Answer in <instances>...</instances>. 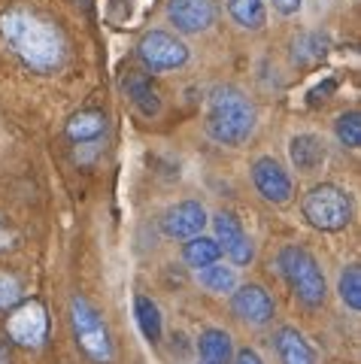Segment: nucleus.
I'll return each mask as SVG.
<instances>
[{
    "label": "nucleus",
    "instance_id": "1",
    "mask_svg": "<svg viewBox=\"0 0 361 364\" xmlns=\"http://www.w3.org/2000/svg\"><path fill=\"white\" fill-rule=\"evenodd\" d=\"M0 40L33 73H55L67 58L64 31L31 6H9L0 13Z\"/></svg>",
    "mask_w": 361,
    "mask_h": 364
},
{
    "label": "nucleus",
    "instance_id": "2",
    "mask_svg": "<svg viewBox=\"0 0 361 364\" xmlns=\"http://www.w3.org/2000/svg\"><path fill=\"white\" fill-rule=\"evenodd\" d=\"M258 124V109L252 97L237 85H212L207 91L204 104V131L212 143L219 146H237L249 143Z\"/></svg>",
    "mask_w": 361,
    "mask_h": 364
},
{
    "label": "nucleus",
    "instance_id": "3",
    "mask_svg": "<svg viewBox=\"0 0 361 364\" xmlns=\"http://www.w3.org/2000/svg\"><path fill=\"white\" fill-rule=\"evenodd\" d=\"M276 270H279V277L289 282L291 294H295L307 310H319L325 298H328V282H325V273L310 249L295 246V243L283 246L276 252Z\"/></svg>",
    "mask_w": 361,
    "mask_h": 364
},
{
    "label": "nucleus",
    "instance_id": "4",
    "mask_svg": "<svg viewBox=\"0 0 361 364\" xmlns=\"http://www.w3.org/2000/svg\"><path fill=\"white\" fill-rule=\"evenodd\" d=\"M301 213L307 225H313L316 231H325V234H337L349 228L352 222V195L346 188L334 186V182H319L313 186L307 195L301 200Z\"/></svg>",
    "mask_w": 361,
    "mask_h": 364
},
{
    "label": "nucleus",
    "instance_id": "5",
    "mask_svg": "<svg viewBox=\"0 0 361 364\" xmlns=\"http://www.w3.org/2000/svg\"><path fill=\"white\" fill-rule=\"evenodd\" d=\"M70 328H73L76 346L95 364H112L116 346H112L109 328L104 322V316L97 313V306L88 298H82V294L70 298Z\"/></svg>",
    "mask_w": 361,
    "mask_h": 364
},
{
    "label": "nucleus",
    "instance_id": "6",
    "mask_svg": "<svg viewBox=\"0 0 361 364\" xmlns=\"http://www.w3.org/2000/svg\"><path fill=\"white\" fill-rule=\"evenodd\" d=\"M137 58L146 67V73H171L191 61L188 43L173 31H146L137 43Z\"/></svg>",
    "mask_w": 361,
    "mask_h": 364
},
{
    "label": "nucleus",
    "instance_id": "7",
    "mask_svg": "<svg viewBox=\"0 0 361 364\" xmlns=\"http://www.w3.org/2000/svg\"><path fill=\"white\" fill-rule=\"evenodd\" d=\"M6 337L16 346L25 349H40L49 337V313L46 304L31 298V301H18L6 316Z\"/></svg>",
    "mask_w": 361,
    "mask_h": 364
},
{
    "label": "nucleus",
    "instance_id": "8",
    "mask_svg": "<svg viewBox=\"0 0 361 364\" xmlns=\"http://www.w3.org/2000/svg\"><path fill=\"white\" fill-rule=\"evenodd\" d=\"M210 222H212V240L219 243L222 255H228V261L234 267L252 264L255 261V243H252V237L246 234L243 222L237 219L231 210H219Z\"/></svg>",
    "mask_w": 361,
    "mask_h": 364
},
{
    "label": "nucleus",
    "instance_id": "9",
    "mask_svg": "<svg viewBox=\"0 0 361 364\" xmlns=\"http://www.w3.org/2000/svg\"><path fill=\"white\" fill-rule=\"evenodd\" d=\"M167 21L173 25L179 37L207 33L219 18L216 0H167Z\"/></svg>",
    "mask_w": 361,
    "mask_h": 364
},
{
    "label": "nucleus",
    "instance_id": "10",
    "mask_svg": "<svg viewBox=\"0 0 361 364\" xmlns=\"http://www.w3.org/2000/svg\"><path fill=\"white\" fill-rule=\"evenodd\" d=\"M252 186L267 203H289L295 195V182H291L289 170L276 161L274 155H258L249 167Z\"/></svg>",
    "mask_w": 361,
    "mask_h": 364
},
{
    "label": "nucleus",
    "instance_id": "11",
    "mask_svg": "<svg viewBox=\"0 0 361 364\" xmlns=\"http://www.w3.org/2000/svg\"><path fill=\"white\" fill-rule=\"evenodd\" d=\"M210 225V213L200 200H179L167 207L161 215V234L171 240H191V237L204 234Z\"/></svg>",
    "mask_w": 361,
    "mask_h": 364
},
{
    "label": "nucleus",
    "instance_id": "12",
    "mask_svg": "<svg viewBox=\"0 0 361 364\" xmlns=\"http://www.w3.org/2000/svg\"><path fill=\"white\" fill-rule=\"evenodd\" d=\"M231 310L240 322L249 325H267L274 322L276 316V304L270 298V291L258 282H246V286H237L231 291Z\"/></svg>",
    "mask_w": 361,
    "mask_h": 364
},
{
    "label": "nucleus",
    "instance_id": "13",
    "mask_svg": "<svg viewBox=\"0 0 361 364\" xmlns=\"http://www.w3.org/2000/svg\"><path fill=\"white\" fill-rule=\"evenodd\" d=\"M289 161L303 176L319 173V170L325 167V161H328V143H325L319 134L301 131L289 140Z\"/></svg>",
    "mask_w": 361,
    "mask_h": 364
},
{
    "label": "nucleus",
    "instance_id": "14",
    "mask_svg": "<svg viewBox=\"0 0 361 364\" xmlns=\"http://www.w3.org/2000/svg\"><path fill=\"white\" fill-rule=\"evenodd\" d=\"M107 124H109V119H107L104 109L88 107V109H79V112H73V116L67 119L64 134H67V140H70L73 146H82V143H104Z\"/></svg>",
    "mask_w": 361,
    "mask_h": 364
},
{
    "label": "nucleus",
    "instance_id": "15",
    "mask_svg": "<svg viewBox=\"0 0 361 364\" xmlns=\"http://www.w3.org/2000/svg\"><path fill=\"white\" fill-rule=\"evenodd\" d=\"M274 349L283 364H316V349L298 328H289V325L279 328L274 334Z\"/></svg>",
    "mask_w": 361,
    "mask_h": 364
},
{
    "label": "nucleus",
    "instance_id": "16",
    "mask_svg": "<svg viewBox=\"0 0 361 364\" xmlns=\"http://www.w3.org/2000/svg\"><path fill=\"white\" fill-rule=\"evenodd\" d=\"M125 91H128L131 104L140 109V116L155 119L158 112H161V95H158V88L152 85V76H149V73L131 70V73L125 76Z\"/></svg>",
    "mask_w": 361,
    "mask_h": 364
},
{
    "label": "nucleus",
    "instance_id": "17",
    "mask_svg": "<svg viewBox=\"0 0 361 364\" xmlns=\"http://www.w3.org/2000/svg\"><path fill=\"white\" fill-rule=\"evenodd\" d=\"M198 355H200V364H231V358H234L231 334L222 331V328H207V331H200Z\"/></svg>",
    "mask_w": 361,
    "mask_h": 364
},
{
    "label": "nucleus",
    "instance_id": "18",
    "mask_svg": "<svg viewBox=\"0 0 361 364\" xmlns=\"http://www.w3.org/2000/svg\"><path fill=\"white\" fill-rule=\"evenodd\" d=\"M331 49V37L328 33H319V31H307V33H298L291 40V61L301 64V67H310V64H319L325 55Z\"/></svg>",
    "mask_w": 361,
    "mask_h": 364
},
{
    "label": "nucleus",
    "instance_id": "19",
    "mask_svg": "<svg viewBox=\"0 0 361 364\" xmlns=\"http://www.w3.org/2000/svg\"><path fill=\"white\" fill-rule=\"evenodd\" d=\"M225 6L234 25L243 31H262L267 25V0H225Z\"/></svg>",
    "mask_w": 361,
    "mask_h": 364
},
{
    "label": "nucleus",
    "instance_id": "20",
    "mask_svg": "<svg viewBox=\"0 0 361 364\" xmlns=\"http://www.w3.org/2000/svg\"><path fill=\"white\" fill-rule=\"evenodd\" d=\"M183 261L191 267V270H200V267H210V264H216V261H222V249L219 243L212 240V237L207 234H198V237H191V240H183Z\"/></svg>",
    "mask_w": 361,
    "mask_h": 364
},
{
    "label": "nucleus",
    "instance_id": "21",
    "mask_svg": "<svg viewBox=\"0 0 361 364\" xmlns=\"http://www.w3.org/2000/svg\"><path fill=\"white\" fill-rule=\"evenodd\" d=\"M134 316H137V325L143 337L149 340V343H158L164 334V322H161V310H158V304L152 298H146V294H137L134 298Z\"/></svg>",
    "mask_w": 361,
    "mask_h": 364
},
{
    "label": "nucleus",
    "instance_id": "22",
    "mask_svg": "<svg viewBox=\"0 0 361 364\" xmlns=\"http://www.w3.org/2000/svg\"><path fill=\"white\" fill-rule=\"evenodd\" d=\"M198 282L212 294H231L237 289V267L216 261V264L198 270Z\"/></svg>",
    "mask_w": 361,
    "mask_h": 364
},
{
    "label": "nucleus",
    "instance_id": "23",
    "mask_svg": "<svg viewBox=\"0 0 361 364\" xmlns=\"http://www.w3.org/2000/svg\"><path fill=\"white\" fill-rule=\"evenodd\" d=\"M334 136L340 146H346V149H358L361 146V112L358 109L340 112L334 122Z\"/></svg>",
    "mask_w": 361,
    "mask_h": 364
},
{
    "label": "nucleus",
    "instance_id": "24",
    "mask_svg": "<svg viewBox=\"0 0 361 364\" xmlns=\"http://www.w3.org/2000/svg\"><path fill=\"white\" fill-rule=\"evenodd\" d=\"M337 294H340V301L352 313L361 310V267L358 264H349L340 273V279H337Z\"/></svg>",
    "mask_w": 361,
    "mask_h": 364
},
{
    "label": "nucleus",
    "instance_id": "25",
    "mask_svg": "<svg viewBox=\"0 0 361 364\" xmlns=\"http://www.w3.org/2000/svg\"><path fill=\"white\" fill-rule=\"evenodd\" d=\"M21 294H25L21 279L16 277V273H9V270H0V313L13 310V306L21 301Z\"/></svg>",
    "mask_w": 361,
    "mask_h": 364
},
{
    "label": "nucleus",
    "instance_id": "26",
    "mask_svg": "<svg viewBox=\"0 0 361 364\" xmlns=\"http://www.w3.org/2000/svg\"><path fill=\"white\" fill-rule=\"evenodd\" d=\"M16 243H18V231H16V225L9 222V215L0 213V252L13 249Z\"/></svg>",
    "mask_w": 361,
    "mask_h": 364
},
{
    "label": "nucleus",
    "instance_id": "27",
    "mask_svg": "<svg viewBox=\"0 0 361 364\" xmlns=\"http://www.w3.org/2000/svg\"><path fill=\"white\" fill-rule=\"evenodd\" d=\"M274 4V9L279 16H286V18H291V16H298L301 9H303V0H270Z\"/></svg>",
    "mask_w": 361,
    "mask_h": 364
},
{
    "label": "nucleus",
    "instance_id": "28",
    "mask_svg": "<svg viewBox=\"0 0 361 364\" xmlns=\"http://www.w3.org/2000/svg\"><path fill=\"white\" fill-rule=\"evenodd\" d=\"M231 364H264V361H262V355H258L252 346H243V349L231 358Z\"/></svg>",
    "mask_w": 361,
    "mask_h": 364
},
{
    "label": "nucleus",
    "instance_id": "29",
    "mask_svg": "<svg viewBox=\"0 0 361 364\" xmlns=\"http://www.w3.org/2000/svg\"><path fill=\"white\" fill-rule=\"evenodd\" d=\"M0 364H9V352H6L4 343H0Z\"/></svg>",
    "mask_w": 361,
    "mask_h": 364
}]
</instances>
